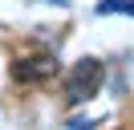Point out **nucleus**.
<instances>
[{"mask_svg": "<svg viewBox=\"0 0 134 130\" xmlns=\"http://www.w3.org/2000/svg\"><path fill=\"white\" fill-rule=\"evenodd\" d=\"M98 12H102V16H110V12H126V16H134V0H102Z\"/></svg>", "mask_w": 134, "mask_h": 130, "instance_id": "3", "label": "nucleus"}, {"mask_svg": "<svg viewBox=\"0 0 134 130\" xmlns=\"http://www.w3.org/2000/svg\"><path fill=\"white\" fill-rule=\"evenodd\" d=\"M49 4H61V8H65V4H69V0H49Z\"/></svg>", "mask_w": 134, "mask_h": 130, "instance_id": "4", "label": "nucleus"}, {"mask_svg": "<svg viewBox=\"0 0 134 130\" xmlns=\"http://www.w3.org/2000/svg\"><path fill=\"white\" fill-rule=\"evenodd\" d=\"M102 61H93V57H85V61H77L73 69H69V77H65V102L69 106H77V102H90L93 94L102 89Z\"/></svg>", "mask_w": 134, "mask_h": 130, "instance_id": "1", "label": "nucleus"}, {"mask_svg": "<svg viewBox=\"0 0 134 130\" xmlns=\"http://www.w3.org/2000/svg\"><path fill=\"white\" fill-rule=\"evenodd\" d=\"M12 73H16V81H45L57 73V57H25L12 65Z\"/></svg>", "mask_w": 134, "mask_h": 130, "instance_id": "2", "label": "nucleus"}]
</instances>
